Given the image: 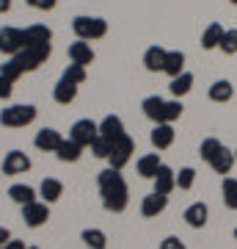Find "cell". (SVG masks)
Here are the masks:
<instances>
[{
    "label": "cell",
    "mask_w": 237,
    "mask_h": 249,
    "mask_svg": "<svg viewBox=\"0 0 237 249\" xmlns=\"http://www.w3.org/2000/svg\"><path fill=\"white\" fill-rule=\"evenodd\" d=\"M55 155H58V160H63V163H75V160L83 155V147H80V144H75L72 139H63L61 147L55 150Z\"/></svg>",
    "instance_id": "d4e9b609"
},
{
    "label": "cell",
    "mask_w": 237,
    "mask_h": 249,
    "mask_svg": "<svg viewBox=\"0 0 237 249\" xmlns=\"http://www.w3.org/2000/svg\"><path fill=\"white\" fill-rule=\"evenodd\" d=\"M28 169H31V158H28L25 152H19V150L6 152V158H3V175L14 178V175H25Z\"/></svg>",
    "instance_id": "52a82bcc"
},
{
    "label": "cell",
    "mask_w": 237,
    "mask_h": 249,
    "mask_svg": "<svg viewBox=\"0 0 237 249\" xmlns=\"http://www.w3.org/2000/svg\"><path fill=\"white\" fill-rule=\"evenodd\" d=\"M25 50V31L22 28H0V53L17 55Z\"/></svg>",
    "instance_id": "8992f818"
},
{
    "label": "cell",
    "mask_w": 237,
    "mask_h": 249,
    "mask_svg": "<svg viewBox=\"0 0 237 249\" xmlns=\"http://www.w3.org/2000/svg\"><path fill=\"white\" fill-rule=\"evenodd\" d=\"M235 241H237V227H235Z\"/></svg>",
    "instance_id": "ee69618b"
},
{
    "label": "cell",
    "mask_w": 237,
    "mask_h": 249,
    "mask_svg": "<svg viewBox=\"0 0 237 249\" xmlns=\"http://www.w3.org/2000/svg\"><path fill=\"white\" fill-rule=\"evenodd\" d=\"M97 186H99V196H102L105 211H111V213H122L124 208L130 205V191H127V183H124L122 172H116V169L99 172Z\"/></svg>",
    "instance_id": "6da1fadb"
},
{
    "label": "cell",
    "mask_w": 237,
    "mask_h": 249,
    "mask_svg": "<svg viewBox=\"0 0 237 249\" xmlns=\"http://www.w3.org/2000/svg\"><path fill=\"white\" fill-rule=\"evenodd\" d=\"M210 166H212V172H215V175H229V172H232V166H235V152H229L226 147H221V152L210 160Z\"/></svg>",
    "instance_id": "603a6c76"
},
{
    "label": "cell",
    "mask_w": 237,
    "mask_h": 249,
    "mask_svg": "<svg viewBox=\"0 0 237 249\" xmlns=\"http://www.w3.org/2000/svg\"><path fill=\"white\" fill-rule=\"evenodd\" d=\"M168 89H171V94H174V97L179 100L182 94H188V91L193 89V75H190V72H182L179 78L171 80V86H168Z\"/></svg>",
    "instance_id": "83f0119b"
},
{
    "label": "cell",
    "mask_w": 237,
    "mask_h": 249,
    "mask_svg": "<svg viewBox=\"0 0 237 249\" xmlns=\"http://www.w3.org/2000/svg\"><path fill=\"white\" fill-rule=\"evenodd\" d=\"M174 188H176V172L168 169L166 163H163V166L158 169V175H155V194L168 196Z\"/></svg>",
    "instance_id": "7c38bea8"
},
{
    "label": "cell",
    "mask_w": 237,
    "mask_h": 249,
    "mask_svg": "<svg viewBox=\"0 0 237 249\" xmlns=\"http://www.w3.org/2000/svg\"><path fill=\"white\" fill-rule=\"evenodd\" d=\"M9 196L19 205V208H25V205L36 202V188L25 186V183H14V186L9 188Z\"/></svg>",
    "instance_id": "7402d4cb"
},
{
    "label": "cell",
    "mask_w": 237,
    "mask_h": 249,
    "mask_svg": "<svg viewBox=\"0 0 237 249\" xmlns=\"http://www.w3.org/2000/svg\"><path fill=\"white\" fill-rule=\"evenodd\" d=\"M36 119V106H9L0 111V124L3 127H11V130H17V127H25Z\"/></svg>",
    "instance_id": "3957f363"
},
{
    "label": "cell",
    "mask_w": 237,
    "mask_h": 249,
    "mask_svg": "<svg viewBox=\"0 0 237 249\" xmlns=\"http://www.w3.org/2000/svg\"><path fill=\"white\" fill-rule=\"evenodd\" d=\"M221 147H223V144H221L218 139H204L202 147H199V155H202V158L207 160V163H210V160L221 152Z\"/></svg>",
    "instance_id": "4dcf8cb0"
},
{
    "label": "cell",
    "mask_w": 237,
    "mask_h": 249,
    "mask_svg": "<svg viewBox=\"0 0 237 249\" xmlns=\"http://www.w3.org/2000/svg\"><path fill=\"white\" fill-rule=\"evenodd\" d=\"M9 241H11V232H9V227H3V224H0V249L6 247Z\"/></svg>",
    "instance_id": "ab89813d"
},
{
    "label": "cell",
    "mask_w": 237,
    "mask_h": 249,
    "mask_svg": "<svg viewBox=\"0 0 237 249\" xmlns=\"http://www.w3.org/2000/svg\"><path fill=\"white\" fill-rule=\"evenodd\" d=\"M31 9H39V11H50V9H55V3L58 0H25Z\"/></svg>",
    "instance_id": "8d00e7d4"
},
{
    "label": "cell",
    "mask_w": 237,
    "mask_h": 249,
    "mask_svg": "<svg viewBox=\"0 0 237 249\" xmlns=\"http://www.w3.org/2000/svg\"><path fill=\"white\" fill-rule=\"evenodd\" d=\"M132 152H135V142H132L130 136L124 133L122 139H116L113 142V147H111V169H116V172H122L127 163H130V158H132Z\"/></svg>",
    "instance_id": "277c9868"
},
{
    "label": "cell",
    "mask_w": 237,
    "mask_h": 249,
    "mask_svg": "<svg viewBox=\"0 0 237 249\" xmlns=\"http://www.w3.org/2000/svg\"><path fill=\"white\" fill-rule=\"evenodd\" d=\"M111 147H113V144L105 142V139L99 136L97 142L91 144V152H94V158H111Z\"/></svg>",
    "instance_id": "d590c367"
},
{
    "label": "cell",
    "mask_w": 237,
    "mask_h": 249,
    "mask_svg": "<svg viewBox=\"0 0 237 249\" xmlns=\"http://www.w3.org/2000/svg\"><path fill=\"white\" fill-rule=\"evenodd\" d=\"M99 136L105 139V142L113 144L116 139H122L124 136V122H122V116H116V114H108L102 122H99Z\"/></svg>",
    "instance_id": "8fae6325"
},
{
    "label": "cell",
    "mask_w": 237,
    "mask_h": 249,
    "mask_svg": "<svg viewBox=\"0 0 237 249\" xmlns=\"http://www.w3.org/2000/svg\"><path fill=\"white\" fill-rule=\"evenodd\" d=\"M196 183V172L190 169V166H185V169H179V175H176V188H182V191H188V188H193Z\"/></svg>",
    "instance_id": "836d02e7"
},
{
    "label": "cell",
    "mask_w": 237,
    "mask_h": 249,
    "mask_svg": "<svg viewBox=\"0 0 237 249\" xmlns=\"http://www.w3.org/2000/svg\"><path fill=\"white\" fill-rule=\"evenodd\" d=\"M166 205H168V196H160V194L152 191L149 196H143V202H141V213L146 216V219H155L158 213L166 211Z\"/></svg>",
    "instance_id": "4fadbf2b"
},
{
    "label": "cell",
    "mask_w": 237,
    "mask_h": 249,
    "mask_svg": "<svg viewBox=\"0 0 237 249\" xmlns=\"http://www.w3.org/2000/svg\"><path fill=\"white\" fill-rule=\"evenodd\" d=\"M11 9V0H0V14H6Z\"/></svg>",
    "instance_id": "b9f144b4"
},
{
    "label": "cell",
    "mask_w": 237,
    "mask_h": 249,
    "mask_svg": "<svg viewBox=\"0 0 237 249\" xmlns=\"http://www.w3.org/2000/svg\"><path fill=\"white\" fill-rule=\"evenodd\" d=\"M182 116V103L179 100H166V108H163V122L171 124L174 119H179ZM160 122V124H163Z\"/></svg>",
    "instance_id": "1f68e13d"
},
{
    "label": "cell",
    "mask_w": 237,
    "mask_h": 249,
    "mask_svg": "<svg viewBox=\"0 0 237 249\" xmlns=\"http://www.w3.org/2000/svg\"><path fill=\"white\" fill-rule=\"evenodd\" d=\"M152 144L158 147V150H168L171 144H174V127L171 124H155V130H152Z\"/></svg>",
    "instance_id": "44dd1931"
},
{
    "label": "cell",
    "mask_w": 237,
    "mask_h": 249,
    "mask_svg": "<svg viewBox=\"0 0 237 249\" xmlns=\"http://www.w3.org/2000/svg\"><path fill=\"white\" fill-rule=\"evenodd\" d=\"M75 97H78V86H75V83H69L66 78H61L58 83H55L53 100L58 103V106H69V103H72Z\"/></svg>",
    "instance_id": "ac0fdd59"
},
{
    "label": "cell",
    "mask_w": 237,
    "mask_h": 249,
    "mask_svg": "<svg viewBox=\"0 0 237 249\" xmlns=\"http://www.w3.org/2000/svg\"><path fill=\"white\" fill-rule=\"evenodd\" d=\"M141 108H143V114L149 116L155 124L163 122V108H166V100L158 97V94H152V97H146L143 103H141Z\"/></svg>",
    "instance_id": "ffe728a7"
},
{
    "label": "cell",
    "mask_w": 237,
    "mask_h": 249,
    "mask_svg": "<svg viewBox=\"0 0 237 249\" xmlns=\"http://www.w3.org/2000/svg\"><path fill=\"white\" fill-rule=\"evenodd\" d=\"M72 31L80 42H94V39H102L108 34V22L102 17H75Z\"/></svg>",
    "instance_id": "7a4b0ae2"
},
{
    "label": "cell",
    "mask_w": 237,
    "mask_h": 249,
    "mask_svg": "<svg viewBox=\"0 0 237 249\" xmlns=\"http://www.w3.org/2000/svg\"><path fill=\"white\" fill-rule=\"evenodd\" d=\"M61 78H66L69 83H75V86H80L83 80H86V67H80V64H69L66 70H63Z\"/></svg>",
    "instance_id": "d6a6232c"
},
{
    "label": "cell",
    "mask_w": 237,
    "mask_h": 249,
    "mask_svg": "<svg viewBox=\"0 0 237 249\" xmlns=\"http://www.w3.org/2000/svg\"><path fill=\"white\" fill-rule=\"evenodd\" d=\"M163 166L158 158V152H149V155H143V158H138V175L146 180H155V175H158V169Z\"/></svg>",
    "instance_id": "cb8c5ba5"
},
{
    "label": "cell",
    "mask_w": 237,
    "mask_h": 249,
    "mask_svg": "<svg viewBox=\"0 0 237 249\" xmlns=\"http://www.w3.org/2000/svg\"><path fill=\"white\" fill-rule=\"evenodd\" d=\"M11 86H14V83L0 75V100H9V97H11Z\"/></svg>",
    "instance_id": "f35d334b"
},
{
    "label": "cell",
    "mask_w": 237,
    "mask_h": 249,
    "mask_svg": "<svg viewBox=\"0 0 237 249\" xmlns=\"http://www.w3.org/2000/svg\"><path fill=\"white\" fill-rule=\"evenodd\" d=\"M63 194V183L61 180H55V178H44L42 180V186H39V196H42V202H55V199H61Z\"/></svg>",
    "instance_id": "9a60e30c"
},
{
    "label": "cell",
    "mask_w": 237,
    "mask_h": 249,
    "mask_svg": "<svg viewBox=\"0 0 237 249\" xmlns=\"http://www.w3.org/2000/svg\"><path fill=\"white\" fill-rule=\"evenodd\" d=\"M3 249H28V247H25V244H22V241L11 238V241H9V244H6V247H3Z\"/></svg>",
    "instance_id": "60d3db41"
},
{
    "label": "cell",
    "mask_w": 237,
    "mask_h": 249,
    "mask_svg": "<svg viewBox=\"0 0 237 249\" xmlns=\"http://www.w3.org/2000/svg\"><path fill=\"white\" fill-rule=\"evenodd\" d=\"M223 28L218 25V22H212V25H207V31L202 34V47L204 50H215V47H221V39H223Z\"/></svg>",
    "instance_id": "484cf974"
},
{
    "label": "cell",
    "mask_w": 237,
    "mask_h": 249,
    "mask_svg": "<svg viewBox=\"0 0 237 249\" xmlns=\"http://www.w3.org/2000/svg\"><path fill=\"white\" fill-rule=\"evenodd\" d=\"M160 249H185V244L176 238V235H168V238L160 244Z\"/></svg>",
    "instance_id": "74e56055"
},
{
    "label": "cell",
    "mask_w": 237,
    "mask_h": 249,
    "mask_svg": "<svg viewBox=\"0 0 237 249\" xmlns=\"http://www.w3.org/2000/svg\"><path fill=\"white\" fill-rule=\"evenodd\" d=\"M22 219H25L28 227H42V224H47V219H50V205L47 202H31L22 208Z\"/></svg>",
    "instance_id": "ba28073f"
},
{
    "label": "cell",
    "mask_w": 237,
    "mask_h": 249,
    "mask_svg": "<svg viewBox=\"0 0 237 249\" xmlns=\"http://www.w3.org/2000/svg\"><path fill=\"white\" fill-rule=\"evenodd\" d=\"M53 31L47 25H28L25 28V47H50Z\"/></svg>",
    "instance_id": "9c48e42d"
},
{
    "label": "cell",
    "mask_w": 237,
    "mask_h": 249,
    "mask_svg": "<svg viewBox=\"0 0 237 249\" xmlns=\"http://www.w3.org/2000/svg\"><path fill=\"white\" fill-rule=\"evenodd\" d=\"M61 142H63V136L58 133L55 127H44V130H39L36 139H33L36 150H42V152H55L61 147Z\"/></svg>",
    "instance_id": "30bf717a"
},
{
    "label": "cell",
    "mask_w": 237,
    "mask_h": 249,
    "mask_svg": "<svg viewBox=\"0 0 237 249\" xmlns=\"http://www.w3.org/2000/svg\"><path fill=\"white\" fill-rule=\"evenodd\" d=\"M207 216H210V211H207V205L204 202H193V205L185 208V222L190 224L193 230H199V227L207 224Z\"/></svg>",
    "instance_id": "5bb4252c"
},
{
    "label": "cell",
    "mask_w": 237,
    "mask_h": 249,
    "mask_svg": "<svg viewBox=\"0 0 237 249\" xmlns=\"http://www.w3.org/2000/svg\"><path fill=\"white\" fill-rule=\"evenodd\" d=\"M28 249H42V247H28Z\"/></svg>",
    "instance_id": "7bdbcfd3"
},
{
    "label": "cell",
    "mask_w": 237,
    "mask_h": 249,
    "mask_svg": "<svg viewBox=\"0 0 237 249\" xmlns=\"http://www.w3.org/2000/svg\"><path fill=\"white\" fill-rule=\"evenodd\" d=\"M229 3H237V0H229Z\"/></svg>",
    "instance_id": "f6af8a7d"
},
{
    "label": "cell",
    "mask_w": 237,
    "mask_h": 249,
    "mask_svg": "<svg viewBox=\"0 0 237 249\" xmlns=\"http://www.w3.org/2000/svg\"><path fill=\"white\" fill-rule=\"evenodd\" d=\"M221 191H223V202H226V208L237 211V180L226 178L223 180V186H221Z\"/></svg>",
    "instance_id": "f546056e"
},
{
    "label": "cell",
    "mask_w": 237,
    "mask_h": 249,
    "mask_svg": "<svg viewBox=\"0 0 237 249\" xmlns=\"http://www.w3.org/2000/svg\"><path fill=\"white\" fill-rule=\"evenodd\" d=\"M221 50L226 55H235L237 53V31H226L223 39H221Z\"/></svg>",
    "instance_id": "e575fe53"
},
{
    "label": "cell",
    "mask_w": 237,
    "mask_h": 249,
    "mask_svg": "<svg viewBox=\"0 0 237 249\" xmlns=\"http://www.w3.org/2000/svg\"><path fill=\"white\" fill-rule=\"evenodd\" d=\"M235 158H237V152H235Z\"/></svg>",
    "instance_id": "bcb514c9"
},
{
    "label": "cell",
    "mask_w": 237,
    "mask_h": 249,
    "mask_svg": "<svg viewBox=\"0 0 237 249\" xmlns=\"http://www.w3.org/2000/svg\"><path fill=\"white\" fill-rule=\"evenodd\" d=\"M69 58H72V64L88 67V64L94 61V50H91L88 42H72L69 45Z\"/></svg>",
    "instance_id": "e0dca14e"
},
{
    "label": "cell",
    "mask_w": 237,
    "mask_h": 249,
    "mask_svg": "<svg viewBox=\"0 0 237 249\" xmlns=\"http://www.w3.org/2000/svg\"><path fill=\"white\" fill-rule=\"evenodd\" d=\"M163 72H166V75H168L171 80L182 75V72H185V53H182V50H168V55H166V67H163Z\"/></svg>",
    "instance_id": "d6986e66"
},
{
    "label": "cell",
    "mask_w": 237,
    "mask_h": 249,
    "mask_svg": "<svg viewBox=\"0 0 237 249\" xmlns=\"http://www.w3.org/2000/svg\"><path fill=\"white\" fill-rule=\"evenodd\" d=\"M83 244H86L88 249H105L108 247V238H105V232L97 230V227H91V230H83Z\"/></svg>",
    "instance_id": "f1b7e54d"
},
{
    "label": "cell",
    "mask_w": 237,
    "mask_h": 249,
    "mask_svg": "<svg viewBox=\"0 0 237 249\" xmlns=\"http://www.w3.org/2000/svg\"><path fill=\"white\" fill-rule=\"evenodd\" d=\"M166 55H168V50L152 45L149 50L143 53V67H146L149 72H163V67H166Z\"/></svg>",
    "instance_id": "2e32d148"
},
{
    "label": "cell",
    "mask_w": 237,
    "mask_h": 249,
    "mask_svg": "<svg viewBox=\"0 0 237 249\" xmlns=\"http://www.w3.org/2000/svg\"><path fill=\"white\" fill-rule=\"evenodd\" d=\"M69 139L75 144H80V147H91L99 139V124L91 122V119H78V122L72 124Z\"/></svg>",
    "instance_id": "5b68a950"
},
{
    "label": "cell",
    "mask_w": 237,
    "mask_h": 249,
    "mask_svg": "<svg viewBox=\"0 0 237 249\" xmlns=\"http://www.w3.org/2000/svg\"><path fill=\"white\" fill-rule=\"evenodd\" d=\"M232 94H235V89H232L229 80H215V83L210 86V100L212 103H229Z\"/></svg>",
    "instance_id": "4316f807"
}]
</instances>
